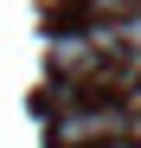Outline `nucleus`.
<instances>
[{"label":"nucleus","instance_id":"f257e3e1","mask_svg":"<svg viewBox=\"0 0 141 148\" xmlns=\"http://www.w3.org/2000/svg\"><path fill=\"white\" fill-rule=\"evenodd\" d=\"M115 135H128V110H70V116H58V142L64 148H83V142H115Z\"/></svg>","mask_w":141,"mask_h":148},{"label":"nucleus","instance_id":"f03ea898","mask_svg":"<svg viewBox=\"0 0 141 148\" xmlns=\"http://www.w3.org/2000/svg\"><path fill=\"white\" fill-rule=\"evenodd\" d=\"M103 148H141V135H115V142H103Z\"/></svg>","mask_w":141,"mask_h":148}]
</instances>
